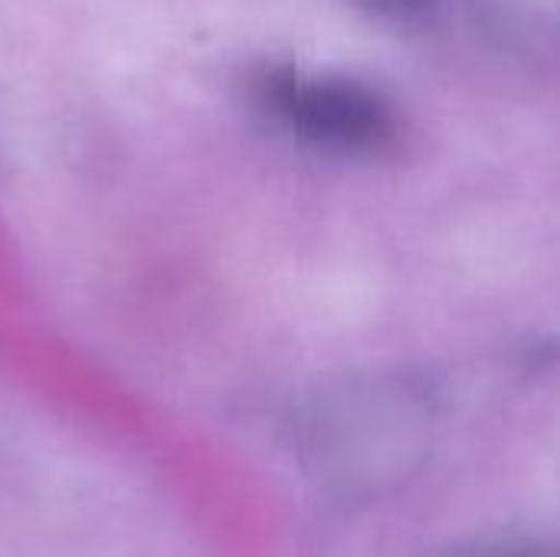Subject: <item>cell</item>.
I'll list each match as a JSON object with an SVG mask.
<instances>
[{"label":"cell","mask_w":560,"mask_h":557,"mask_svg":"<svg viewBox=\"0 0 560 557\" xmlns=\"http://www.w3.org/2000/svg\"><path fill=\"white\" fill-rule=\"evenodd\" d=\"M466 557H558L555 545L538 542V538H512V542H495Z\"/></svg>","instance_id":"7a4b0ae2"},{"label":"cell","mask_w":560,"mask_h":557,"mask_svg":"<svg viewBox=\"0 0 560 557\" xmlns=\"http://www.w3.org/2000/svg\"><path fill=\"white\" fill-rule=\"evenodd\" d=\"M256 92L302 138L341 151H381L397 141L394 108L368 85L338 76L266 69Z\"/></svg>","instance_id":"6da1fadb"},{"label":"cell","mask_w":560,"mask_h":557,"mask_svg":"<svg viewBox=\"0 0 560 557\" xmlns=\"http://www.w3.org/2000/svg\"><path fill=\"white\" fill-rule=\"evenodd\" d=\"M361 3L384 16H410L423 7V0H361Z\"/></svg>","instance_id":"3957f363"}]
</instances>
